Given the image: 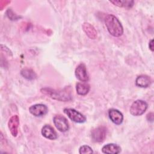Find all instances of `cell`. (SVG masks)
Segmentation results:
<instances>
[{
  "label": "cell",
  "mask_w": 154,
  "mask_h": 154,
  "mask_svg": "<svg viewBox=\"0 0 154 154\" xmlns=\"http://www.w3.org/2000/svg\"><path fill=\"white\" fill-rule=\"evenodd\" d=\"M149 46L150 49L152 51H153V40L152 39L150 40V41L149 42Z\"/></svg>",
  "instance_id": "d6986e66"
},
{
  "label": "cell",
  "mask_w": 154,
  "mask_h": 154,
  "mask_svg": "<svg viewBox=\"0 0 154 154\" xmlns=\"http://www.w3.org/2000/svg\"><path fill=\"white\" fill-rule=\"evenodd\" d=\"M79 153L81 154H86V153H93V151L92 149L87 145L81 146L79 149Z\"/></svg>",
  "instance_id": "ac0fdd59"
},
{
  "label": "cell",
  "mask_w": 154,
  "mask_h": 154,
  "mask_svg": "<svg viewBox=\"0 0 154 154\" xmlns=\"http://www.w3.org/2000/svg\"><path fill=\"white\" fill-rule=\"evenodd\" d=\"M105 23L106 28L114 37H120L123 32V28L119 19L112 14H108L105 18Z\"/></svg>",
  "instance_id": "7a4b0ae2"
},
{
  "label": "cell",
  "mask_w": 154,
  "mask_h": 154,
  "mask_svg": "<svg viewBox=\"0 0 154 154\" xmlns=\"http://www.w3.org/2000/svg\"><path fill=\"white\" fill-rule=\"evenodd\" d=\"M102 152L104 153L117 154L121 152V147L116 144L109 143L103 146Z\"/></svg>",
  "instance_id": "7c38bea8"
},
{
  "label": "cell",
  "mask_w": 154,
  "mask_h": 154,
  "mask_svg": "<svg viewBox=\"0 0 154 154\" xmlns=\"http://www.w3.org/2000/svg\"><path fill=\"white\" fill-rule=\"evenodd\" d=\"M106 135V128L104 126H99L91 132V138L94 142L103 141Z\"/></svg>",
  "instance_id": "8992f818"
},
{
  "label": "cell",
  "mask_w": 154,
  "mask_h": 154,
  "mask_svg": "<svg viewBox=\"0 0 154 154\" xmlns=\"http://www.w3.org/2000/svg\"><path fill=\"white\" fill-rule=\"evenodd\" d=\"M82 29L86 35L91 39H95L97 37V31L94 26L88 22L82 24Z\"/></svg>",
  "instance_id": "4fadbf2b"
},
{
  "label": "cell",
  "mask_w": 154,
  "mask_h": 154,
  "mask_svg": "<svg viewBox=\"0 0 154 154\" xmlns=\"http://www.w3.org/2000/svg\"><path fill=\"white\" fill-rule=\"evenodd\" d=\"M19 125V119L18 116L14 115L10 117L8 122L9 130L13 137H16L18 132V127Z\"/></svg>",
  "instance_id": "9c48e42d"
},
{
  "label": "cell",
  "mask_w": 154,
  "mask_h": 154,
  "mask_svg": "<svg viewBox=\"0 0 154 154\" xmlns=\"http://www.w3.org/2000/svg\"><path fill=\"white\" fill-rule=\"evenodd\" d=\"M42 134L45 138L49 140H55L57 138V134L54 129L49 125H45L42 129Z\"/></svg>",
  "instance_id": "8fae6325"
},
{
  "label": "cell",
  "mask_w": 154,
  "mask_h": 154,
  "mask_svg": "<svg viewBox=\"0 0 154 154\" xmlns=\"http://www.w3.org/2000/svg\"><path fill=\"white\" fill-rule=\"evenodd\" d=\"M108 116L111 120L116 125H120L123 120V116L122 113L116 109H110L108 111Z\"/></svg>",
  "instance_id": "30bf717a"
},
{
  "label": "cell",
  "mask_w": 154,
  "mask_h": 154,
  "mask_svg": "<svg viewBox=\"0 0 154 154\" xmlns=\"http://www.w3.org/2000/svg\"><path fill=\"white\" fill-rule=\"evenodd\" d=\"M29 111L31 114L35 117H42L47 114L48 107L43 104H35L29 107Z\"/></svg>",
  "instance_id": "52a82bcc"
},
{
  "label": "cell",
  "mask_w": 154,
  "mask_h": 154,
  "mask_svg": "<svg viewBox=\"0 0 154 154\" xmlns=\"http://www.w3.org/2000/svg\"><path fill=\"white\" fill-rule=\"evenodd\" d=\"M111 3L113 4L114 5L121 7H125V8H131L133 6L134 4V1H128V0H123V1H110Z\"/></svg>",
  "instance_id": "2e32d148"
},
{
  "label": "cell",
  "mask_w": 154,
  "mask_h": 154,
  "mask_svg": "<svg viewBox=\"0 0 154 154\" xmlns=\"http://www.w3.org/2000/svg\"><path fill=\"white\" fill-rule=\"evenodd\" d=\"M64 112L66 115H67L70 120L76 123H81L86 121V117L75 109L65 108L64 109Z\"/></svg>",
  "instance_id": "277c9868"
},
{
  "label": "cell",
  "mask_w": 154,
  "mask_h": 154,
  "mask_svg": "<svg viewBox=\"0 0 154 154\" xmlns=\"http://www.w3.org/2000/svg\"><path fill=\"white\" fill-rule=\"evenodd\" d=\"M147 108V103L142 100L134 101L130 107V113L134 116H139L143 114Z\"/></svg>",
  "instance_id": "3957f363"
},
{
  "label": "cell",
  "mask_w": 154,
  "mask_h": 154,
  "mask_svg": "<svg viewBox=\"0 0 154 154\" xmlns=\"http://www.w3.org/2000/svg\"><path fill=\"white\" fill-rule=\"evenodd\" d=\"M42 93L48 96L53 99L67 102L72 100V92L70 88L67 87L63 90H55L50 88H44L41 90Z\"/></svg>",
  "instance_id": "6da1fadb"
},
{
  "label": "cell",
  "mask_w": 154,
  "mask_h": 154,
  "mask_svg": "<svg viewBox=\"0 0 154 154\" xmlns=\"http://www.w3.org/2000/svg\"><path fill=\"white\" fill-rule=\"evenodd\" d=\"M76 92L79 95H86L90 90V85L87 83L79 82L76 85Z\"/></svg>",
  "instance_id": "9a60e30c"
},
{
  "label": "cell",
  "mask_w": 154,
  "mask_h": 154,
  "mask_svg": "<svg viewBox=\"0 0 154 154\" xmlns=\"http://www.w3.org/2000/svg\"><path fill=\"white\" fill-rule=\"evenodd\" d=\"M21 75L27 79H34L36 77V75L31 69H25L21 71Z\"/></svg>",
  "instance_id": "e0dca14e"
},
{
  "label": "cell",
  "mask_w": 154,
  "mask_h": 154,
  "mask_svg": "<svg viewBox=\"0 0 154 154\" xmlns=\"http://www.w3.org/2000/svg\"><path fill=\"white\" fill-rule=\"evenodd\" d=\"M76 77L82 82H87L88 80V75L85 66L81 63L79 64L75 71Z\"/></svg>",
  "instance_id": "ba28073f"
},
{
  "label": "cell",
  "mask_w": 154,
  "mask_h": 154,
  "mask_svg": "<svg viewBox=\"0 0 154 154\" xmlns=\"http://www.w3.org/2000/svg\"><path fill=\"white\" fill-rule=\"evenodd\" d=\"M135 84L138 87L146 88L150 85L151 79L148 76L146 75H141L137 78L135 80Z\"/></svg>",
  "instance_id": "5bb4252c"
},
{
  "label": "cell",
  "mask_w": 154,
  "mask_h": 154,
  "mask_svg": "<svg viewBox=\"0 0 154 154\" xmlns=\"http://www.w3.org/2000/svg\"><path fill=\"white\" fill-rule=\"evenodd\" d=\"M54 124L60 132H66L69 129V126L67 120L61 115H57L53 119Z\"/></svg>",
  "instance_id": "5b68a950"
}]
</instances>
